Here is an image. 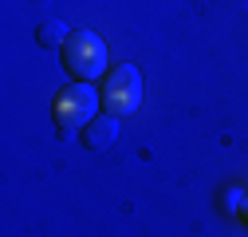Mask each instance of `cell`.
I'll use <instances>...</instances> for the list:
<instances>
[{
  "label": "cell",
  "instance_id": "1",
  "mask_svg": "<svg viewBox=\"0 0 248 237\" xmlns=\"http://www.w3.org/2000/svg\"><path fill=\"white\" fill-rule=\"evenodd\" d=\"M99 107H103V95H95L91 83L75 79L71 87L55 91V99H51V123H55V131L63 138H71L75 131H83L91 118L99 115Z\"/></svg>",
  "mask_w": 248,
  "mask_h": 237
},
{
  "label": "cell",
  "instance_id": "3",
  "mask_svg": "<svg viewBox=\"0 0 248 237\" xmlns=\"http://www.w3.org/2000/svg\"><path fill=\"white\" fill-rule=\"evenodd\" d=\"M142 103V71L134 64H118L114 71H107L103 79V111L110 115H134Z\"/></svg>",
  "mask_w": 248,
  "mask_h": 237
},
{
  "label": "cell",
  "instance_id": "5",
  "mask_svg": "<svg viewBox=\"0 0 248 237\" xmlns=\"http://www.w3.org/2000/svg\"><path fill=\"white\" fill-rule=\"evenodd\" d=\"M36 40H40L44 48H63V40H67L63 20H44V24L36 28Z\"/></svg>",
  "mask_w": 248,
  "mask_h": 237
},
{
  "label": "cell",
  "instance_id": "2",
  "mask_svg": "<svg viewBox=\"0 0 248 237\" xmlns=\"http://www.w3.org/2000/svg\"><path fill=\"white\" fill-rule=\"evenodd\" d=\"M63 68H67L75 79L91 83L95 75L107 71V44H103L95 32H75V36H67V40H63Z\"/></svg>",
  "mask_w": 248,
  "mask_h": 237
},
{
  "label": "cell",
  "instance_id": "6",
  "mask_svg": "<svg viewBox=\"0 0 248 237\" xmlns=\"http://www.w3.org/2000/svg\"><path fill=\"white\" fill-rule=\"evenodd\" d=\"M240 214H244V221H248V198H244V205H240Z\"/></svg>",
  "mask_w": 248,
  "mask_h": 237
},
{
  "label": "cell",
  "instance_id": "4",
  "mask_svg": "<svg viewBox=\"0 0 248 237\" xmlns=\"http://www.w3.org/2000/svg\"><path fill=\"white\" fill-rule=\"evenodd\" d=\"M87 146H91V151H107V146L118 138V115H110V111H103V115H95V118H91V123H87Z\"/></svg>",
  "mask_w": 248,
  "mask_h": 237
}]
</instances>
